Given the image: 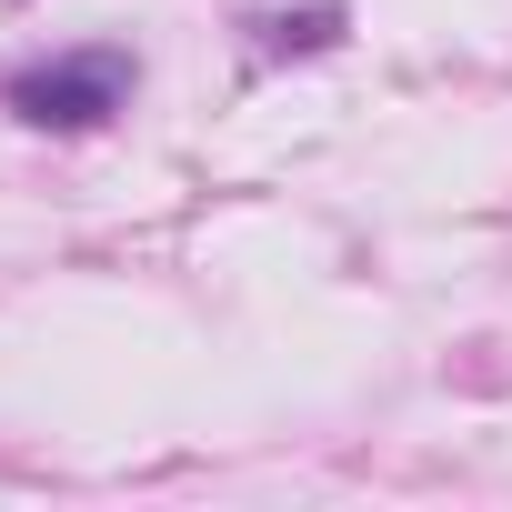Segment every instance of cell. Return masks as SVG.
Instances as JSON below:
<instances>
[{"instance_id":"1","label":"cell","mask_w":512,"mask_h":512,"mask_svg":"<svg viewBox=\"0 0 512 512\" xmlns=\"http://www.w3.org/2000/svg\"><path fill=\"white\" fill-rule=\"evenodd\" d=\"M121 91H131V61H121V51H91V61H51V71H31V81L11 91V111H21L31 131H91V121L121 111Z\"/></svg>"},{"instance_id":"2","label":"cell","mask_w":512,"mask_h":512,"mask_svg":"<svg viewBox=\"0 0 512 512\" xmlns=\"http://www.w3.org/2000/svg\"><path fill=\"white\" fill-rule=\"evenodd\" d=\"M332 41V11H302V21H282V51H322Z\"/></svg>"}]
</instances>
